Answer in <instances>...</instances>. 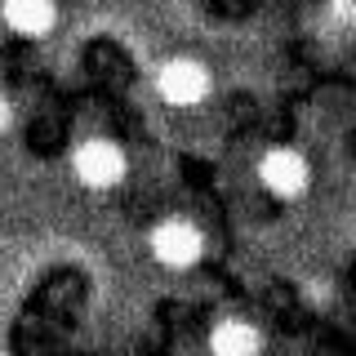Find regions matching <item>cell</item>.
Wrapping results in <instances>:
<instances>
[{
  "instance_id": "cell-1",
  "label": "cell",
  "mask_w": 356,
  "mask_h": 356,
  "mask_svg": "<svg viewBox=\"0 0 356 356\" xmlns=\"http://www.w3.org/2000/svg\"><path fill=\"white\" fill-rule=\"evenodd\" d=\"M125 170H129V161L120 152V143H111V138H85L72 152V174L81 178V187H89V192L116 187L125 178Z\"/></svg>"
},
{
  "instance_id": "cell-2",
  "label": "cell",
  "mask_w": 356,
  "mask_h": 356,
  "mask_svg": "<svg viewBox=\"0 0 356 356\" xmlns=\"http://www.w3.org/2000/svg\"><path fill=\"white\" fill-rule=\"evenodd\" d=\"M147 250H152V259L161 267H170V272H187V267H196L200 254H205V236H200V227L187 222V218H165L161 227L152 232Z\"/></svg>"
},
{
  "instance_id": "cell-3",
  "label": "cell",
  "mask_w": 356,
  "mask_h": 356,
  "mask_svg": "<svg viewBox=\"0 0 356 356\" xmlns=\"http://www.w3.org/2000/svg\"><path fill=\"white\" fill-rule=\"evenodd\" d=\"M156 89L170 107H196L209 98V67L196 58H170L156 72Z\"/></svg>"
},
{
  "instance_id": "cell-4",
  "label": "cell",
  "mask_w": 356,
  "mask_h": 356,
  "mask_svg": "<svg viewBox=\"0 0 356 356\" xmlns=\"http://www.w3.org/2000/svg\"><path fill=\"white\" fill-rule=\"evenodd\" d=\"M259 183L267 187L272 196H281V200H294V196H303L307 192V183H312V170H307V161L298 156L294 147H272L259 161Z\"/></svg>"
},
{
  "instance_id": "cell-5",
  "label": "cell",
  "mask_w": 356,
  "mask_h": 356,
  "mask_svg": "<svg viewBox=\"0 0 356 356\" xmlns=\"http://www.w3.org/2000/svg\"><path fill=\"white\" fill-rule=\"evenodd\" d=\"M0 22H5L14 36L36 40V36H49V31H54L58 9H54L49 0H9V5L0 9Z\"/></svg>"
},
{
  "instance_id": "cell-6",
  "label": "cell",
  "mask_w": 356,
  "mask_h": 356,
  "mask_svg": "<svg viewBox=\"0 0 356 356\" xmlns=\"http://www.w3.org/2000/svg\"><path fill=\"white\" fill-rule=\"evenodd\" d=\"M209 352L214 356H263V334L250 321L227 316L209 330Z\"/></svg>"
},
{
  "instance_id": "cell-7",
  "label": "cell",
  "mask_w": 356,
  "mask_h": 356,
  "mask_svg": "<svg viewBox=\"0 0 356 356\" xmlns=\"http://www.w3.org/2000/svg\"><path fill=\"white\" fill-rule=\"evenodd\" d=\"M9 120H14V107H9V98H5V94H0V134H5V129H9Z\"/></svg>"
}]
</instances>
